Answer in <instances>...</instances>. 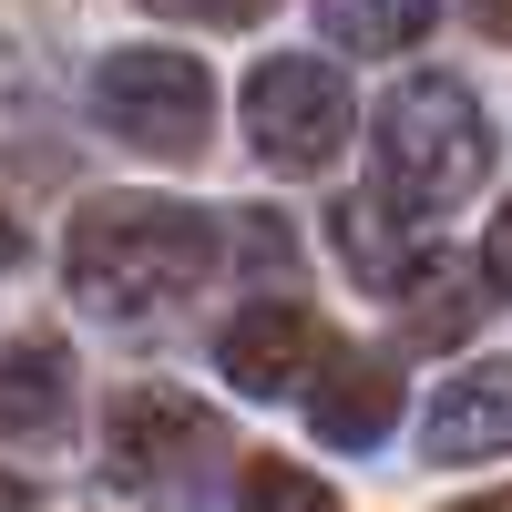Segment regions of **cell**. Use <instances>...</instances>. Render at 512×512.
I'll use <instances>...</instances> for the list:
<instances>
[{
	"label": "cell",
	"mask_w": 512,
	"mask_h": 512,
	"mask_svg": "<svg viewBox=\"0 0 512 512\" xmlns=\"http://www.w3.org/2000/svg\"><path fill=\"white\" fill-rule=\"evenodd\" d=\"M216 267V226L164 195H93L62 236V277L93 318H164Z\"/></svg>",
	"instance_id": "cell-1"
},
{
	"label": "cell",
	"mask_w": 512,
	"mask_h": 512,
	"mask_svg": "<svg viewBox=\"0 0 512 512\" xmlns=\"http://www.w3.org/2000/svg\"><path fill=\"white\" fill-rule=\"evenodd\" d=\"M369 144H379V175H390V195L410 216H451V205L482 195V175H492V123H482V103L461 93L451 72L400 82V93L379 103Z\"/></svg>",
	"instance_id": "cell-2"
},
{
	"label": "cell",
	"mask_w": 512,
	"mask_h": 512,
	"mask_svg": "<svg viewBox=\"0 0 512 512\" xmlns=\"http://www.w3.org/2000/svg\"><path fill=\"white\" fill-rule=\"evenodd\" d=\"M93 103L134 154H164V164L205 154V134H216V82L185 52H113L93 72Z\"/></svg>",
	"instance_id": "cell-3"
},
{
	"label": "cell",
	"mask_w": 512,
	"mask_h": 512,
	"mask_svg": "<svg viewBox=\"0 0 512 512\" xmlns=\"http://www.w3.org/2000/svg\"><path fill=\"white\" fill-rule=\"evenodd\" d=\"M246 144L277 164V175H318L349 144V82L308 52H277L246 72Z\"/></svg>",
	"instance_id": "cell-4"
},
{
	"label": "cell",
	"mask_w": 512,
	"mask_h": 512,
	"mask_svg": "<svg viewBox=\"0 0 512 512\" xmlns=\"http://www.w3.org/2000/svg\"><path fill=\"white\" fill-rule=\"evenodd\" d=\"M205 451H216V420H205L195 400H175V390H123L113 420H103L113 482H185Z\"/></svg>",
	"instance_id": "cell-5"
},
{
	"label": "cell",
	"mask_w": 512,
	"mask_h": 512,
	"mask_svg": "<svg viewBox=\"0 0 512 512\" xmlns=\"http://www.w3.org/2000/svg\"><path fill=\"white\" fill-rule=\"evenodd\" d=\"M216 359L246 400H287V390H308L318 359H328V328L308 308H287V297H267V308H246L226 338H216Z\"/></svg>",
	"instance_id": "cell-6"
},
{
	"label": "cell",
	"mask_w": 512,
	"mask_h": 512,
	"mask_svg": "<svg viewBox=\"0 0 512 512\" xmlns=\"http://www.w3.org/2000/svg\"><path fill=\"white\" fill-rule=\"evenodd\" d=\"M297 400H308L318 441H338V451H369V441L400 420V369H390V359H338V349H328V359H318V379H308Z\"/></svg>",
	"instance_id": "cell-7"
},
{
	"label": "cell",
	"mask_w": 512,
	"mask_h": 512,
	"mask_svg": "<svg viewBox=\"0 0 512 512\" xmlns=\"http://www.w3.org/2000/svg\"><path fill=\"white\" fill-rule=\"evenodd\" d=\"M328 236H338V256H349V277L379 287V297L420 267V216H410L400 195H338L328 205Z\"/></svg>",
	"instance_id": "cell-8"
},
{
	"label": "cell",
	"mask_w": 512,
	"mask_h": 512,
	"mask_svg": "<svg viewBox=\"0 0 512 512\" xmlns=\"http://www.w3.org/2000/svg\"><path fill=\"white\" fill-rule=\"evenodd\" d=\"M62 420H72V349L62 338H11V349H0V431L52 441Z\"/></svg>",
	"instance_id": "cell-9"
},
{
	"label": "cell",
	"mask_w": 512,
	"mask_h": 512,
	"mask_svg": "<svg viewBox=\"0 0 512 512\" xmlns=\"http://www.w3.org/2000/svg\"><path fill=\"white\" fill-rule=\"evenodd\" d=\"M502 410H512V379H502V359H482L472 379H451V390L431 400V461H492L502 451Z\"/></svg>",
	"instance_id": "cell-10"
},
{
	"label": "cell",
	"mask_w": 512,
	"mask_h": 512,
	"mask_svg": "<svg viewBox=\"0 0 512 512\" xmlns=\"http://www.w3.org/2000/svg\"><path fill=\"white\" fill-rule=\"evenodd\" d=\"M318 21L338 52H410L431 31V0H318Z\"/></svg>",
	"instance_id": "cell-11"
},
{
	"label": "cell",
	"mask_w": 512,
	"mask_h": 512,
	"mask_svg": "<svg viewBox=\"0 0 512 512\" xmlns=\"http://www.w3.org/2000/svg\"><path fill=\"white\" fill-rule=\"evenodd\" d=\"M390 297L410 308V338H420V349H461V338L482 328V308H492V287H482V277H472V287H420V267H410Z\"/></svg>",
	"instance_id": "cell-12"
},
{
	"label": "cell",
	"mask_w": 512,
	"mask_h": 512,
	"mask_svg": "<svg viewBox=\"0 0 512 512\" xmlns=\"http://www.w3.org/2000/svg\"><path fill=\"white\" fill-rule=\"evenodd\" d=\"M246 502H328V482L318 472H297V461H246V482H236Z\"/></svg>",
	"instance_id": "cell-13"
},
{
	"label": "cell",
	"mask_w": 512,
	"mask_h": 512,
	"mask_svg": "<svg viewBox=\"0 0 512 512\" xmlns=\"http://www.w3.org/2000/svg\"><path fill=\"white\" fill-rule=\"evenodd\" d=\"M144 11H164V21H205V31H246V21H267V0H144Z\"/></svg>",
	"instance_id": "cell-14"
},
{
	"label": "cell",
	"mask_w": 512,
	"mask_h": 512,
	"mask_svg": "<svg viewBox=\"0 0 512 512\" xmlns=\"http://www.w3.org/2000/svg\"><path fill=\"white\" fill-rule=\"evenodd\" d=\"M11 267H21V226L0 216V277H11Z\"/></svg>",
	"instance_id": "cell-15"
},
{
	"label": "cell",
	"mask_w": 512,
	"mask_h": 512,
	"mask_svg": "<svg viewBox=\"0 0 512 512\" xmlns=\"http://www.w3.org/2000/svg\"><path fill=\"white\" fill-rule=\"evenodd\" d=\"M11 502H31V482H11V472H0V512H11Z\"/></svg>",
	"instance_id": "cell-16"
}]
</instances>
